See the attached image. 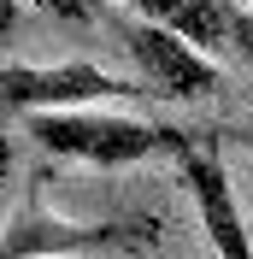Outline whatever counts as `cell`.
Listing matches in <instances>:
<instances>
[{
  "label": "cell",
  "mask_w": 253,
  "mask_h": 259,
  "mask_svg": "<svg viewBox=\"0 0 253 259\" xmlns=\"http://www.w3.org/2000/svg\"><path fill=\"white\" fill-rule=\"evenodd\" d=\"M130 6H136V18H153L171 35L194 41L200 53L230 48V12H236V0H130Z\"/></svg>",
  "instance_id": "cell-6"
},
{
  "label": "cell",
  "mask_w": 253,
  "mask_h": 259,
  "mask_svg": "<svg viewBox=\"0 0 253 259\" xmlns=\"http://www.w3.org/2000/svg\"><path fill=\"white\" fill-rule=\"evenodd\" d=\"M48 177L53 171H35L18 212L0 230V259H71V253H106V247H153L159 224H77V218H59L48 206Z\"/></svg>",
  "instance_id": "cell-2"
},
{
  "label": "cell",
  "mask_w": 253,
  "mask_h": 259,
  "mask_svg": "<svg viewBox=\"0 0 253 259\" xmlns=\"http://www.w3.org/2000/svg\"><path fill=\"white\" fill-rule=\"evenodd\" d=\"M230 48H236L241 65L253 71V6H236V12H230Z\"/></svg>",
  "instance_id": "cell-7"
},
{
  "label": "cell",
  "mask_w": 253,
  "mask_h": 259,
  "mask_svg": "<svg viewBox=\"0 0 253 259\" xmlns=\"http://www.w3.org/2000/svg\"><path fill=\"white\" fill-rule=\"evenodd\" d=\"M12 24H18V0H0V41L12 35Z\"/></svg>",
  "instance_id": "cell-9"
},
{
  "label": "cell",
  "mask_w": 253,
  "mask_h": 259,
  "mask_svg": "<svg viewBox=\"0 0 253 259\" xmlns=\"http://www.w3.org/2000/svg\"><path fill=\"white\" fill-rule=\"evenodd\" d=\"M212 259H218V253H212Z\"/></svg>",
  "instance_id": "cell-11"
},
{
  "label": "cell",
  "mask_w": 253,
  "mask_h": 259,
  "mask_svg": "<svg viewBox=\"0 0 253 259\" xmlns=\"http://www.w3.org/2000/svg\"><path fill=\"white\" fill-rule=\"evenodd\" d=\"M35 136V147H48L59 159H89L100 171L153 159V153H177L189 142V130L171 124H142V118H118V112H95V106H65V112H30L24 124Z\"/></svg>",
  "instance_id": "cell-1"
},
{
  "label": "cell",
  "mask_w": 253,
  "mask_h": 259,
  "mask_svg": "<svg viewBox=\"0 0 253 259\" xmlns=\"http://www.w3.org/2000/svg\"><path fill=\"white\" fill-rule=\"evenodd\" d=\"M112 35L124 41V53L136 59L142 82L159 100H212L224 89V71L212 65V53H200L194 41L171 35L165 24H153V18H118Z\"/></svg>",
  "instance_id": "cell-3"
},
{
  "label": "cell",
  "mask_w": 253,
  "mask_h": 259,
  "mask_svg": "<svg viewBox=\"0 0 253 259\" xmlns=\"http://www.w3.org/2000/svg\"><path fill=\"white\" fill-rule=\"evenodd\" d=\"M236 136H241V142H247V153H253V124H247V130H236Z\"/></svg>",
  "instance_id": "cell-10"
},
{
  "label": "cell",
  "mask_w": 253,
  "mask_h": 259,
  "mask_svg": "<svg viewBox=\"0 0 253 259\" xmlns=\"http://www.w3.org/2000/svg\"><path fill=\"white\" fill-rule=\"evenodd\" d=\"M171 159H177L183 189L194 194V212H200V224H206L212 253L218 259H253V242H247V224H241V206H236V189H230L218 142L212 136H189Z\"/></svg>",
  "instance_id": "cell-5"
},
{
  "label": "cell",
  "mask_w": 253,
  "mask_h": 259,
  "mask_svg": "<svg viewBox=\"0 0 253 259\" xmlns=\"http://www.w3.org/2000/svg\"><path fill=\"white\" fill-rule=\"evenodd\" d=\"M153 95L147 82H124L100 65L65 59V65H0V100L24 112H65V106H100V100H136Z\"/></svg>",
  "instance_id": "cell-4"
},
{
  "label": "cell",
  "mask_w": 253,
  "mask_h": 259,
  "mask_svg": "<svg viewBox=\"0 0 253 259\" xmlns=\"http://www.w3.org/2000/svg\"><path fill=\"white\" fill-rule=\"evenodd\" d=\"M35 6H41V12H53V18H71V24L106 12V0H35Z\"/></svg>",
  "instance_id": "cell-8"
}]
</instances>
